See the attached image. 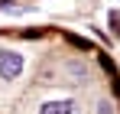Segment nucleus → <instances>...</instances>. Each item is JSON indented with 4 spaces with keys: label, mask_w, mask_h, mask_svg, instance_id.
<instances>
[{
    "label": "nucleus",
    "mask_w": 120,
    "mask_h": 114,
    "mask_svg": "<svg viewBox=\"0 0 120 114\" xmlns=\"http://www.w3.org/2000/svg\"><path fill=\"white\" fill-rule=\"evenodd\" d=\"M71 111H75L71 101H45L39 108V114H71Z\"/></svg>",
    "instance_id": "nucleus-2"
},
{
    "label": "nucleus",
    "mask_w": 120,
    "mask_h": 114,
    "mask_svg": "<svg viewBox=\"0 0 120 114\" xmlns=\"http://www.w3.org/2000/svg\"><path fill=\"white\" fill-rule=\"evenodd\" d=\"M20 72H23V56L13 49H3L0 52V78L13 81V78H20Z\"/></svg>",
    "instance_id": "nucleus-1"
}]
</instances>
